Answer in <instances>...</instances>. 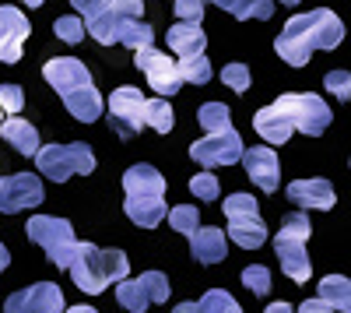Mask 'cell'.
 Returning <instances> with one entry per match:
<instances>
[{"instance_id": "1", "label": "cell", "mask_w": 351, "mask_h": 313, "mask_svg": "<svg viewBox=\"0 0 351 313\" xmlns=\"http://www.w3.org/2000/svg\"><path fill=\"white\" fill-rule=\"evenodd\" d=\"M344 39V21L330 8H313L295 18H288L281 28V36L274 39V49L285 64L291 67H306L313 49H334Z\"/></svg>"}, {"instance_id": "2", "label": "cell", "mask_w": 351, "mask_h": 313, "mask_svg": "<svg viewBox=\"0 0 351 313\" xmlns=\"http://www.w3.org/2000/svg\"><path fill=\"white\" fill-rule=\"evenodd\" d=\"M43 78L49 81V89H56V95L64 99V106L74 120L95 124L102 117L106 102H102L99 89L92 84V74H88V67L81 60H74V56H49L43 67Z\"/></svg>"}, {"instance_id": "3", "label": "cell", "mask_w": 351, "mask_h": 313, "mask_svg": "<svg viewBox=\"0 0 351 313\" xmlns=\"http://www.w3.org/2000/svg\"><path fill=\"white\" fill-rule=\"evenodd\" d=\"M127 275H130V261L123 250H99L95 243H77L71 278L81 292L99 296L112 281H127Z\"/></svg>"}, {"instance_id": "4", "label": "cell", "mask_w": 351, "mask_h": 313, "mask_svg": "<svg viewBox=\"0 0 351 313\" xmlns=\"http://www.w3.org/2000/svg\"><path fill=\"white\" fill-rule=\"evenodd\" d=\"M28 240L36 246L46 250V257L60 268V271H71L74 264V250H77V240H74V229L67 218H49V215H32L25 225Z\"/></svg>"}, {"instance_id": "5", "label": "cell", "mask_w": 351, "mask_h": 313, "mask_svg": "<svg viewBox=\"0 0 351 313\" xmlns=\"http://www.w3.org/2000/svg\"><path fill=\"white\" fill-rule=\"evenodd\" d=\"M221 211L228 218V240L243 250H256L267 243V225L260 218V205L253 194H232L221 201Z\"/></svg>"}, {"instance_id": "6", "label": "cell", "mask_w": 351, "mask_h": 313, "mask_svg": "<svg viewBox=\"0 0 351 313\" xmlns=\"http://www.w3.org/2000/svg\"><path fill=\"white\" fill-rule=\"evenodd\" d=\"M36 169L53 183H64L74 173L88 176V173H95V152L84 141H77V145H43L36 155Z\"/></svg>"}, {"instance_id": "7", "label": "cell", "mask_w": 351, "mask_h": 313, "mask_svg": "<svg viewBox=\"0 0 351 313\" xmlns=\"http://www.w3.org/2000/svg\"><path fill=\"white\" fill-rule=\"evenodd\" d=\"M274 106L291 120V127L302 130L306 137H319L330 127V117H334L330 106L313 92H285V95H278Z\"/></svg>"}, {"instance_id": "8", "label": "cell", "mask_w": 351, "mask_h": 313, "mask_svg": "<svg viewBox=\"0 0 351 313\" xmlns=\"http://www.w3.org/2000/svg\"><path fill=\"white\" fill-rule=\"evenodd\" d=\"M169 299V278L162 271H144L141 278H127L116 286V303L130 313H144L152 303Z\"/></svg>"}, {"instance_id": "9", "label": "cell", "mask_w": 351, "mask_h": 313, "mask_svg": "<svg viewBox=\"0 0 351 313\" xmlns=\"http://www.w3.org/2000/svg\"><path fill=\"white\" fill-rule=\"evenodd\" d=\"M109 127L120 134V137H134L144 124V106H148V99L141 95V89H134V84H123V89H116L109 95Z\"/></svg>"}, {"instance_id": "10", "label": "cell", "mask_w": 351, "mask_h": 313, "mask_svg": "<svg viewBox=\"0 0 351 313\" xmlns=\"http://www.w3.org/2000/svg\"><path fill=\"white\" fill-rule=\"evenodd\" d=\"M246 148H243V137L236 130H225V134H208L190 145V159L204 169H215V165H236L243 162Z\"/></svg>"}, {"instance_id": "11", "label": "cell", "mask_w": 351, "mask_h": 313, "mask_svg": "<svg viewBox=\"0 0 351 313\" xmlns=\"http://www.w3.org/2000/svg\"><path fill=\"white\" fill-rule=\"evenodd\" d=\"M137 56V67L144 71V78H148V84L162 95V99H169V95H176L180 92V84H183V74H180V60H169V56L162 53V49H141V53H134Z\"/></svg>"}, {"instance_id": "12", "label": "cell", "mask_w": 351, "mask_h": 313, "mask_svg": "<svg viewBox=\"0 0 351 313\" xmlns=\"http://www.w3.org/2000/svg\"><path fill=\"white\" fill-rule=\"evenodd\" d=\"M39 201H43V180H39L36 173L0 176V211H4V215L36 208Z\"/></svg>"}, {"instance_id": "13", "label": "cell", "mask_w": 351, "mask_h": 313, "mask_svg": "<svg viewBox=\"0 0 351 313\" xmlns=\"http://www.w3.org/2000/svg\"><path fill=\"white\" fill-rule=\"evenodd\" d=\"M28 32H32V25H28V18L18 8H11V4L0 8V64L21 60V46H25Z\"/></svg>"}, {"instance_id": "14", "label": "cell", "mask_w": 351, "mask_h": 313, "mask_svg": "<svg viewBox=\"0 0 351 313\" xmlns=\"http://www.w3.org/2000/svg\"><path fill=\"white\" fill-rule=\"evenodd\" d=\"M243 165H246L250 180H253L263 194H274V190H278V183H281V162H278L274 148H267V145H253V148H246Z\"/></svg>"}, {"instance_id": "15", "label": "cell", "mask_w": 351, "mask_h": 313, "mask_svg": "<svg viewBox=\"0 0 351 313\" xmlns=\"http://www.w3.org/2000/svg\"><path fill=\"white\" fill-rule=\"evenodd\" d=\"M288 201H295L302 211L306 208H316V211H330L337 205V194L327 180H295V183H288Z\"/></svg>"}, {"instance_id": "16", "label": "cell", "mask_w": 351, "mask_h": 313, "mask_svg": "<svg viewBox=\"0 0 351 313\" xmlns=\"http://www.w3.org/2000/svg\"><path fill=\"white\" fill-rule=\"evenodd\" d=\"M274 250L281 257V271L299 281V286H306V281L313 278V264H309V253H306V243L302 240H285V236H274Z\"/></svg>"}, {"instance_id": "17", "label": "cell", "mask_w": 351, "mask_h": 313, "mask_svg": "<svg viewBox=\"0 0 351 313\" xmlns=\"http://www.w3.org/2000/svg\"><path fill=\"white\" fill-rule=\"evenodd\" d=\"M165 43H169V49L180 56V60H193V56H204V49H208V36H204V28L190 25V21L172 25L165 32Z\"/></svg>"}, {"instance_id": "18", "label": "cell", "mask_w": 351, "mask_h": 313, "mask_svg": "<svg viewBox=\"0 0 351 313\" xmlns=\"http://www.w3.org/2000/svg\"><path fill=\"white\" fill-rule=\"evenodd\" d=\"M123 190H127V197H165V176L155 165L137 162L123 173Z\"/></svg>"}, {"instance_id": "19", "label": "cell", "mask_w": 351, "mask_h": 313, "mask_svg": "<svg viewBox=\"0 0 351 313\" xmlns=\"http://www.w3.org/2000/svg\"><path fill=\"white\" fill-rule=\"evenodd\" d=\"M253 127H256V134H260L263 141H267V145H288V137L295 134L291 120L285 117V113H281L278 106H263V109H256Z\"/></svg>"}, {"instance_id": "20", "label": "cell", "mask_w": 351, "mask_h": 313, "mask_svg": "<svg viewBox=\"0 0 351 313\" xmlns=\"http://www.w3.org/2000/svg\"><path fill=\"white\" fill-rule=\"evenodd\" d=\"M0 137H4L14 152H21V155H28V159H36L39 148H43L39 130L28 124V120H21V117H8L4 124H0Z\"/></svg>"}, {"instance_id": "21", "label": "cell", "mask_w": 351, "mask_h": 313, "mask_svg": "<svg viewBox=\"0 0 351 313\" xmlns=\"http://www.w3.org/2000/svg\"><path fill=\"white\" fill-rule=\"evenodd\" d=\"M123 211L134 225H141V229H155V225H162V218L169 215L165 197H127Z\"/></svg>"}, {"instance_id": "22", "label": "cell", "mask_w": 351, "mask_h": 313, "mask_svg": "<svg viewBox=\"0 0 351 313\" xmlns=\"http://www.w3.org/2000/svg\"><path fill=\"white\" fill-rule=\"evenodd\" d=\"M190 246H193V257L200 264H221L225 253H228V243H225L221 229H197L190 236Z\"/></svg>"}, {"instance_id": "23", "label": "cell", "mask_w": 351, "mask_h": 313, "mask_svg": "<svg viewBox=\"0 0 351 313\" xmlns=\"http://www.w3.org/2000/svg\"><path fill=\"white\" fill-rule=\"evenodd\" d=\"M28 303H32V313H67L64 292L56 281H36V286L25 289Z\"/></svg>"}, {"instance_id": "24", "label": "cell", "mask_w": 351, "mask_h": 313, "mask_svg": "<svg viewBox=\"0 0 351 313\" xmlns=\"http://www.w3.org/2000/svg\"><path fill=\"white\" fill-rule=\"evenodd\" d=\"M316 289H319V299H327L334 310L351 313V278H344V275H327Z\"/></svg>"}, {"instance_id": "25", "label": "cell", "mask_w": 351, "mask_h": 313, "mask_svg": "<svg viewBox=\"0 0 351 313\" xmlns=\"http://www.w3.org/2000/svg\"><path fill=\"white\" fill-rule=\"evenodd\" d=\"M120 43H123L127 49H134V53L152 49L155 28H152L148 21H141V18H123V21H120Z\"/></svg>"}, {"instance_id": "26", "label": "cell", "mask_w": 351, "mask_h": 313, "mask_svg": "<svg viewBox=\"0 0 351 313\" xmlns=\"http://www.w3.org/2000/svg\"><path fill=\"white\" fill-rule=\"evenodd\" d=\"M197 120H200V127L208 130V134H225V130H232V113H228L225 102H204V106L197 109Z\"/></svg>"}, {"instance_id": "27", "label": "cell", "mask_w": 351, "mask_h": 313, "mask_svg": "<svg viewBox=\"0 0 351 313\" xmlns=\"http://www.w3.org/2000/svg\"><path fill=\"white\" fill-rule=\"evenodd\" d=\"M144 124H148L152 130H158V134H169L172 130V106H169V99H148V106H144Z\"/></svg>"}, {"instance_id": "28", "label": "cell", "mask_w": 351, "mask_h": 313, "mask_svg": "<svg viewBox=\"0 0 351 313\" xmlns=\"http://www.w3.org/2000/svg\"><path fill=\"white\" fill-rule=\"evenodd\" d=\"M197 306H200V313H243V306L232 299L225 289H208Z\"/></svg>"}, {"instance_id": "29", "label": "cell", "mask_w": 351, "mask_h": 313, "mask_svg": "<svg viewBox=\"0 0 351 313\" xmlns=\"http://www.w3.org/2000/svg\"><path fill=\"white\" fill-rule=\"evenodd\" d=\"M228 14H232V18H239V21H246V18L267 21V18L274 14V0H239V4L232 8Z\"/></svg>"}, {"instance_id": "30", "label": "cell", "mask_w": 351, "mask_h": 313, "mask_svg": "<svg viewBox=\"0 0 351 313\" xmlns=\"http://www.w3.org/2000/svg\"><path fill=\"white\" fill-rule=\"evenodd\" d=\"M309 233H313V225H309V218H306V211H291V215H285L281 218V229H278V236H285V240H309Z\"/></svg>"}, {"instance_id": "31", "label": "cell", "mask_w": 351, "mask_h": 313, "mask_svg": "<svg viewBox=\"0 0 351 313\" xmlns=\"http://www.w3.org/2000/svg\"><path fill=\"white\" fill-rule=\"evenodd\" d=\"M169 225H172L176 233H183V236H193V233L200 229V215H197V208L180 205V208L169 211Z\"/></svg>"}, {"instance_id": "32", "label": "cell", "mask_w": 351, "mask_h": 313, "mask_svg": "<svg viewBox=\"0 0 351 313\" xmlns=\"http://www.w3.org/2000/svg\"><path fill=\"white\" fill-rule=\"evenodd\" d=\"M180 74L190 84H208L215 71H211V64L204 60V56H193V60H180Z\"/></svg>"}, {"instance_id": "33", "label": "cell", "mask_w": 351, "mask_h": 313, "mask_svg": "<svg viewBox=\"0 0 351 313\" xmlns=\"http://www.w3.org/2000/svg\"><path fill=\"white\" fill-rule=\"evenodd\" d=\"M243 286H250L253 296H267L271 292V271L263 268V264H250L243 271Z\"/></svg>"}, {"instance_id": "34", "label": "cell", "mask_w": 351, "mask_h": 313, "mask_svg": "<svg viewBox=\"0 0 351 313\" xmlns=\"http://www.w3.org/2000/svg\"><path fill=\"white\" fill-rule=\"evenodd\" d=\"M53 32L60 36L64 43H81L88 28H84L81 18H71V14H67V18H56V21H53Z\"/></svg>"}, {"instance_id": "35", "label": "cell", "mask_w": 351, "mask_h": 313, "mask_svg": "<svg viewBox=\"0 0 351 313\" xmlns=\"http://www.w3.org/2000/svg\"><path fill=\"white\" fill-rule=\"evenodd\" d=\"M221 81L228 84L232 92H239V95H243V92L250 89V81H253V78H250V67H246V64H228V67H221Z\"/></svg>"}, {"instance_id": "36", "label": "cell", "mask_w": 351, "mask_h": 313, "mask_svg": "<svg viewBox=\"0 0 351 313\" xmlns=\"http://www.w3.org/2000/svg\"><path fill=\"white\" fill-rule=\"evenodd\" d=\"M324 84L330 89V95H334L337 102H351V74H348V71H327Z\"/></svg>"}, {"instance_id": "37", "label": "cell", "mask_w": 351, "mask_h": 313, "mask_svg": "<svg viewBox=\"0 0 351 313\" xmlns=\"http://www.w3.org/2000/svg\"><path fill=\"white\" fill-rule=\"evenodd\" d=\"M190 190L200 197V201H218V176L215 173H197L190 180Z\"/></svg>"}, {"instance_id": "38", "label": "cell", "mask_w": 351, "mask_h": 313, "mask_svg": "<svg viewBox=\"0 0 351 313\" xmlns=\"http://www.w3.org/2000/svg\"><path fill=\"white\" fill-rule=\"evenodd\" d=\"M21 102H25L21 84H0V109H4L8 117H18V113H21Z\"/></svg>"}, {"instance_id": "39", "label": "cell", "mask_w": 351, "mask_h": 313, "mask_svg": "<svg viewBox=\"0 0 351 313\" xmlns=\"http://www.w3.org/2000/svg\"><path fill=\"white\" fill-rule=\"evenodd\" d=\"M176 14H180V21L200 25V18H204V0H176Z\"/></svg>"}, {"instance_id": "40", "label": "cell", "mask_w": 351, "mask_h": 313, "mask_svg": "<svg viewBox=\"0 0 351 313\" xmlns=\"http://www.w3.org/2000/svg\"><path fill=\"white\" fill-rule=\"evenodd\" d=\"M71 4L77 14H84V21H95L99 14L109 11V0H71Z\"/></svg>"}, {"instance_id": "41", "label": "cell", "mask_w": 351, "mask_h": 313, "mask_svg": "<svg viewBox=\"0 0 351 313\" xmlns=\"http://www.w3.org/2000/svg\"><path fill=\"white\" fill-rule=\"evenodd\" d=\"M109 11L120 14V18H141L144 0H109Z\"/></svg>"}, {"instance_id": "42", "label": "cell", "mask_w": 351, "mask_h": 313, "mask_svg": "<svg viewBox=\"0 0 351 313\" xmlns=\"http://www.w3.org/2000/svg\"><path fill=\"white\" fill-rule=\"evenodd\" d=\"M4 313H32V303H28L25 292H11L4 299Z\"/></svg>"}, {"instance_id": "43", "label": "cell", "mask_w": 351, "mask_h": 313, "mask_svg": "<svg viewBox=\"0 0 351 313\" xmlns=\"http://www.w3.org/2000/svg\"><path fill=\"white\" fill-rule=\"evenodd\" d=\"M299 313H334V306H330L327 299H319V296H316V299H306Z\"/></svg>"}, {"instance_id": "44", "label": "cell", "mask_w": 351, "mask_h": 313, "mask_svg": "<svg viewBox=\"0 0 351 313\" xmlns=\"http://www.w3.org/2000/svg\"><path fill=\"white\" fill-rule=\"evenodd\" d=\"M263 313H299V310H291L288 303H271V306L263 310Z\"/></svg>"}, {"instance_id": "45", "label": "cell", "mask_w": 351, "mask_h": 313, "mask_svg": "<svg viewBox=\"0 0 351 313\" xmlns=\"http://www.w3.org/2000/svg\"><path fill=\"white\" fill-rule=\"evenodd\" d=\"M11 264V253H8V246L4 243H0V275H4V268Z\"/></svg>"}, {"instance_id": "46", "label": "cell", "mask_w": 351, "mask_h": 313, "mask_svg": "<svg viewBox=\"0 0 351 313\" xmlns=\"http://www.w3.org/2000/svg\"><path fill=\"white\" fill-rule=\"evenodd\" d=\"M172 313H200V306H197V303H180Z\"/></svg>"}, {"instance_id": "47", "label": "cell", "mask_w": 351, "mask_h": 313, "mask_svg": "<svg viewBox=\"0 0 351 313\" xmlns=\"http://www.w3.org/2000/svg\"><path fill=\"white\" fill-rule=\"evenodd\" d=\"M211 4H218L221 11H232V8H236V4H239V0H211Z\"/></svg>"}, {"instance_id": "48", "label": "cell", "mask_w": 351, "mask_h": 313, "mask_svg": "<svg viewBox=\"0 0 351 313\" xmlns=\"http://www.w3.org/2000/svg\"><path fill=\"white\" fill-rule=\"evenodd\" d=\"M67 313H99V310H95V306H71Z\"/></svg>"}, {"instance_id": "49", "label": "cell", "mask_w": 351, "mask_h": 313, "mask_svg": "<svg viewBox=\"0 0 351 313\" xmlns=\"http://www.w3.org/2000/svg\"><path fill=\"white\" fill-rule=\"evenodd\" d=\"M278 4H285V8H295V4H302V0H278Z\"/></svg>"}, {"instance_id": "50", "label": "cell", "mask_w": 351, "mask_h": 313, "mask_svg": "<svg viewBox=\"0 0 351 313\" xmlns=\"http://www.w3.org/2000/svg\"><path fill=\"white\" fill-rule=\"evenodd\" d=\"M21 4H28V8H43V0H21Z\"/></svg>"}, {"instance_id": "51", "label": "cell", "mask_w": 351, "mask_h": 313, "mask_svg": "<svg viewBox=\"0 0 351 313\" xmlns=\"http://www.w3.org/2000/svg\"><path fill=\"white\" fill-rule=\"evenodd\" d=\"M0 124H4V109H0Z\"/></svg>"}]
</instances>
